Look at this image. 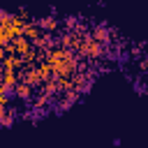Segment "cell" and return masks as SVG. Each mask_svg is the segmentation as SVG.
<instances>
[{
    "instance_id": "6da1fadb",
    "label": "cell",
    "mask_w": 148,
    "mask_h": 148,
    "mask_svg": "<svg viewBox=\"0 0 148 148\" xmlns=\"http://www.w3.org/2000/svg\"><path fill=\"white\" fill-rule=\"evenodd\" d=\"M92 37H95L97 42H106V39H109V32H106L104 28H95V30H92Z\"/></svg>"
}]
</instances>
